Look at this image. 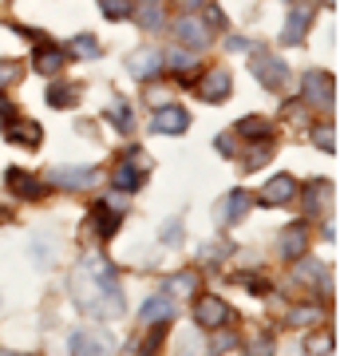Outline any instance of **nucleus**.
I'll return each instance as SVG.
<instances>
[{"mask_svg":"<svg viewBox=\"0 0 340 356\" xmlns=\"http://www.w3.org/2000/svg\"><path fill=\"white\" fill-rule=\"evenodd\" d=\"M99 8L107 20H127V16L135 13V4L131 0H99Z\"/></svg>","mask_w":340,"mask_h":356,"instance_id":"obj_25","label":"nucleus"},{"mask_svg":"<svg viewBox=\"0 0 340 356\" xmlns=\"http://www.w3.org/2000/svg\"><path fill=\"white\" fill-rule=\"evenodd\" d=\"M328 186L325 182H321V178H316L313 186H309V198H305V206H309V214H316V210H321V194H325Z\"/></svg>","mask_w":340,"mask_h":356,"instance_id":"obj_30","label":"nucleus"},{"mask_svg":"<svg viewBox=\"0 0 340 356\" xmlns=\"http://www.w3.org/2000/svg\"><path fill=\"white\" fill-rule=\"evenodd\" d=\"M218 151H222V154H234V139H226V135H222V139H218Z\"/></svg>","mask_w":340,"mask_h":356,"instance_id":"obj_37","label":"nucleus"},{"mask_svg":"<svg viewBox=\"0 0 340 356\" xmlns=\"http://www.w3.org/2000/svg\"><path fill=\"white\" fill-rule=\"evenodd\" d=\"M16 79H20V64L16 60H0V88H8Z\"/></svg>","mask_w":340,"mask_h":356,"instance_id":"obj_28","label":"nucleus"},{"mask_svg":"<svg viewBox=\"0 0 340 356\" xmlns=\"http://www.w3.org/2000/svg\"><path fill=\"white\" fill-rule=\"evenodd\" d=\"M163 242H166V245H178V242H182V222H178V218H170V222L163 226Z\"/></svg>","mask_w":340,"mask_h":356,"instance_id":"obj_31","label":"nucleus"},{"mask_svg":"<svg viewBox=\"0 0 340 356\" xmlns=\"http://www.w3.org/2000/svg\"><path fill=\"white\" fill-rule=\"evenodd\" d=\"M309 353H332V341H328L325 332H313L309 337Z\"/></svg>","mask_w":340,"mask_h":356,"instance_id":"obj_32","label":"nucleus"},{"mask_svg":"<svg viewBox=\"0 0 340 356\" xmlns=\"http://www.w3.org/2000/svg\"><path fill=\"white\" fill-rule=\"evenodd\" d=\"M229 48H234V51H245V48H250V44H245V40H241V36H229Z\"/></svg>","mask_w":340,"mask_h":356,"instance_id":"obj_38","label":"nucleus"},{"mask_svg":"<svg viewBox=\"0 0 340 356\" xmlns=\"http://www.w3.org/2000/svg\"><path fill=\"white\" fill-rule=\"evenodd\" d=\"M170 64L182 67V72H190V67H194V60H190V56H170Z\"/></svg>","mask_w":340,"mask_h":356,"instance_id":"obj_36","label":"nucleus"},{"mask_svg":"<svg viewBox=\"0 0 340 356\" xmlns=\"http://www.w3.org/2000/svg\"><path fill=\"white\" fill-rule=\"evenodd\" d=\"M253 76H257V83L269 91H281L285 88V79H289V67H285V60H277V56H257L253 60Z\"/></svg>","mask_w":340,"mask_h":356,"instance_id":"obj_4","label":"nucleus"},{"mask_svg":"<svg viewBox=\"0 0 340 356\" xmlns=\"http://www.w3.org/2000/svg\"><path fill=\"white\" fill-rule=\"evenodd\" d=\"M163 293H198V273H175V277L166 281V289Z\"/></svg>","mask_w":340,"mask_h":356,"instance_id":"obj_24","label":"nucleus"},{"mask_svg":"<svg viewBox=\"0 0 340 356\" xmlns=\"http://www.w3.org/2000/svg\"><path fill=\"white\" fill-rule=\"evenodd\" d=\"M131 16H139V24L147 28V32H159V28L166 24V8L163 4H154V0L151 4H143V8H135Z\"/></svg>","mask_w":340,"mask_h":356,"instance_id":"obj_20","label":"nucleus"},{"mask_svg":"<svg viewBox=\"0 0 340 356\" xmlns=\"http://www.w3.org/2000/svg\"><path fill=\"white\" fill-rule=\"evenodd\" d=\"M4 135L13 143H20V147H32V151L44 143V127L32 123V119H16V115H4Z\"/></svg>","mask_w":340,"mask_h":356,"instance_id":"obj_7","label":"nucleus"},{"mask_svg":"<svg viewBox=\"0 0 340 356\" xmlns=\"http://www.w3.org/2000/svg\"><path fill=\"white\" fill-rule=\"evenodd\" d=\"M107 119H111L115 127L123 131V135H131V131H135V115H131V107H127L123 99H111V103H107Z\"/></svg>","mask_w":340,"mask_h":356,"instance_id":"obj_21","label":"nucleus"},{"mask_svg":"<svg viewBox=\"0 0 340 356\" xmlns=\"http://www.w3.org/2000/svg\"><path fill=\"white\" fill-rule=\"evenodd\" d=\"M305 250H309V229L305 226H289L285 234H281V257H285V261L305 257Z\"/></svg>","mask_w":340,"mask_h":356,"instance_id":"obj_17","label":"nucleus"},{"mask_svg":"<svg viewBox=\"0 0 340 356\" xmlns=\"http://www.w3.org/2000/svg\"><path fill=\"white\" fill-rule=\"evenodd\" d=\"M293 198H297V182H293L289 175H273L261 186V202H269V206H285V202H293Z\"/></svg>","mask_w":340,"mask_h":356,"instance_id":"obj_14","label":"nucleus"},{"mask_svg":"<svg viewBox=\"0 0 340 356\" xmlns=\"http://www.w3.org/2000/svg\"><path fill=\"white\" fill-rule=\"evenodd\" d=\"M76 99H79V91L67 88V83H51V88H48V103H51V107H72Z\"/></svg>","mask_w":340,"mask_h":356,"instance_id":"obj_23","label":"nucleus"},{"mask_svg":"<svg viewBox=\"0 0 340 356\" xmlns=\"http://www.w3.org/2000/svg\"><path fill=\"white\" fill-rule=\"evenodd\" d=\"M316 321H321V309H316V305L293 309V313H289V325H316Z\"/></svg>","mask_w":340,"mask_h":356,"instance_id":"obj_27","label":"nucleus"},{"mask_svg":"<svg viewBox=\"0 0 340 356\" xmlns=\"http://www.w3.org/2000/svg\"><path fill=\"white\" fill-rule=\"evenodd\" d=\"M163 51H154V48H143L131 56V76H139V79H154L159 72H163Z\"/></svg>","mask_w":340,"mask_h":356,"instance_id":"obj_16","label":"nucleus"},{"mask_svg":"<svg viewBox=\"0 0 340 356\" xmlns=\"http://www.w3.org/2000/svg\"><path fill=\"white\" fill-rule=\"evenodd\" d=\"M186 127H190V115L182 111V107H175V103L159 107V111H154V119H151L154 135H182Z\"/></svg>","mask_w":340,"mask_h":356,"instance_id":"obj_9","label":"nucleus"},{"mask_svg":"<svg viewBox=\"0 0 340 356\" xmlns=\"http://www.w3.org/2000/svg\"><path fill=\"white\" fill-rule=\"evenodd\" d=\"M234 344H238V341H234V332H229V337H226V332H218V337H214V353H226V348H234Z\"/></svg>","mask_w":340,"mask_h":356,"instance_id":"obj_34","label":"nucleus"},{"mask_svg":"<svg viewBox=\"0 0 340 356\" xmlns=\"http://www.w3.org/2000/svg\"><path fill=\"white\" fill-rule=\"evenodd\" d=\"M313 143L321 147V151H328V154L337 151V139H332V127H316V131H313Z\"/></svg>","mask_w":340,"mask_h":356,"instance_id":"obj_29","label":"nucleus"},{"mask_svg":"<svg viewBox=\"0 0 340 356\" xmlns=\"http://www.w3.org/2000/svg\"><path fill=\"white\" fill-rule=\"evenodd\" d=\"M4 186H8V194H13V198H24V202H36L40 194H44V182H40V178H32L28 170H20V166H8Z\"/></svg>","mask_w":340,"mask_h":356,"instance_id":"obj_6","label":"nucleus"},{"mask_svg":"<svg viewBox=\"0 0 340 356\" xmlns=\"http://www.w3.org/2000/svg\"><path fill=\"white\" fill-rule=\"evenodd\" d=\"M297 277H305V281L321 277V266H301V269H297Z\"/></svg>","mask_w":340,"mask_h":356,"instance_id":"obj_35","label":"nucleus"},{"mask_svg":"<svg viewBox=\"0 0 340 356\" xmlns=\"http://www.w3.org/2000/svg\"><path fill=\"white\" fill-rule=\"evenodd\" d=\"M67 348H72L76 356H103V353H111L115 348V341L107 337V332H99V329H79V332H72Z\"/></svg>","mask_w":340,"mask_h":356,"instance_id":"obj_5","label":"nucleus"},{"mask_svg":"<svg viewBox=\"0 0 340 356\" xmlns=\"http://www.w3.org/2000/svg\"><path fill=\"white\" fill-rule=\"evenodd\" d=\"M163 337H166V321H163V325H159V329L151 332V337H147V341H143V353H154V348L163 344Z\"/></svg>","mask_w":340,"mask_h":356,"instance_id":"obj_33","label":"nucleus"},{"mask_svg":"<svg viewBox=\"0 0 340 356\" xmlns=\"http://www.w3.org/2000/svg\"><path fill=\"white\" fill-rule=\"evenodd\" d=\"M313 16H316V8L313 4H297L289 13V20H285V32H281V44H305V36H309V24H313Z\"/></svg>","mask_w":340,"mask_h":356,"instance_id":"obj_8","label":"nucleus"},{"mask_svg":"<svg viewBox=\"0 0 340 356\" xmlns=\"http://www.w3.org/2000/svg\"><path fill=\"white\" fill-rule=\"evenodd\" d=\"M253 206V198L245 191H234L226 194L222 202L214 206V218H218V226H229V222H238V218H245V210Z\"/></svg>","mask_w":340,"mask_h":356,"instance_id":"obj_12","label":"nucleus"},{"mask_svg":"<svg viewBox=\"0 0 340 356\" xmlns=\"http://www.w3.org/2000/svg\"><path fill=\"white\" fill-rule=\"evenodd\" d=\"M332 76L325 72H305V103L309 107H332Z\"/></svg>","mask_w":340,"mask_h":356,"instance_id":"obj_10","label":"nucleus"},{"mask_svg":"<svg viewBox=\"0 0 340 356\" xmlns=\"http://www.w3.org/2000/svg\"><path fill=\"white\" fill-rule=\"evenodd\" d=\"M135 163L147 166V154H131V159L115 170V186H119V191H139L143 186V170H135Z\"/></svg>","mask_w":340,"mask_h":356,"instance_id":"obj_18","label":"nucleus"},{"mask_svg":"<svg viewBox=\"0 0 340 356\" xmlns=\"http://www.w3.org/2000/svg\"><path fill=\"white\" fill-rule=\"evenodd\" d=\"M238 135H245V139H253V143H261L265 135H269V123L265 119H257V115H245L238 123Z\"/></svg>","mask_w":340,"mask_h":356,"instance_id":"obj_22","label":"nucleus"},{"mask_svg":"<svg viewBox=\"0 0 340 356\" xmlns=\"http://www.w3.org/2000/svg\"><path fill=\"white\" fill-rule=\"evenodd\" d=\"M51 182L63 186V191H91L99 182V170L95 166H56L51 170Z\"/></svg>","mask_w":340,"mask_h":356,"instance_id":"obj_3","label":"nucleus"},{"mask_svg":"<svg viewBox=\"0 0 340 356\" xmlns=\"http://www.w3.org/2000/svg\"><path fill=\"white\" fill-rule=\"evenodd\" d=\"M139 321H147V325H151V321H175V301H170L166 293L151 297V301L139 309Z\"/></svg>","mask_w":340,"mask_h":356,"instance_id":"obj_19","label":"nucleus"},{"mask_svg":"<svg viewBox=\"0 0 340 356\" xmlns=\"http://www.w3.org/2000/svg\"><path fill=\"white\" fill-rule=\"evenodd\" d=\"M229 321H234V309L218 293H206V297L194 301V325H202V329H226Z\"/></svg>","mask_w":340,"mask_h":356,"instance_id":"obj_2","label":"nucleus"},{"mask_svg":"<svg viewBox=\"0 0 340 356\" xmlns=\"http://www.w3.org/2000/svg\"><path fill=\"white\" fill-rule=\"evenodd\" d=\"M63 64H67V51L40 40V48L32 51V67H36V72H44V76H56V72H63Z\"/></svg>","mask_w":340,"mask_h":356,"instance_id":"obj_13","label":"nucleus"},{"mask_svg":"<svg viewBox=\"0 0 340 356\" xmlns=\"http://www.w3.org/2000/svg\"><path fill=\"white\" fill-rule=\"evenodd\" d=\"M72 56H79V60H95V56H99L95 36H88V32H83V36H76V40H72Z\"/></svg>","mask_w":340,"mask_h":356,"instance_id":"obj_26","label":"nucleus"},{"mask_svg":"<svg viewBox=\"0 0 340 356\" xmlns=\"http://www.w3.org/2000/svg\"><path fill=\"white\" fill-rule=\"evenodd\" d=\"M175 36L182 40L186 48L202 51L206 44H210V28L202 24V20H194V16H182V20H178V28H175Z\"/></svg>","mask_w":340,"mask_h":356,"instance_id":"obj_15","label":"nucleus"},{"mask_svg":"<svg viewBox=\"0 0 340 356\" xmlns=\"http://www.w3.org/2000/svg\"><path fill=\"white\" fill-rule=\"evenodd\" d=\"M72 301L88 317H119L123 313V293L115 281V269L103 257H83L72 273Z\"/></svg>","mask_w":340,"mask_h":356,"instance_id":"obj_1","label":"nucleus"},{"mask_svg":"<svg viewBox=\"0 0 340 356\" xmlns=\"http://www.w3.org/2000/svg\"><path fill=\"white\" fill-rule=\"evenodd\" d=\"M229 88H234V79H229L226 67H210V72L202 76V83H198V95L206 103H222L229 95Z\"/></svg>","mask_w":340,"mask_h":356,"instance_id":"obj_11","label":"nucleus"},{"mask_svg":"<svg viewBox=\"0 0 340 356\" xmlns=\"http://www.w3.org/2000/svg\"><path fill=\"white\" fill-rule=\"evenodd\" d=\"M0 115H13V107H8V99L0 95Z\"/></svg>","mask_w":340,"mask_h":356,"instance_id":"obj_40","label":"nucleus"},{"mask_svg":"<svg viewBox=\"0 0 340 356\" xmlns=\"http://www.w3.org/2000/svg\"><path fill=\"white\" fill-rule=\"evenodd\" d=\"M182 8H198V4H206V0H178Z\"/></svg>","mask_w":340,"mask_h":356,"instance_id":"obj_39","label":"nucleus"}]
</instances>
